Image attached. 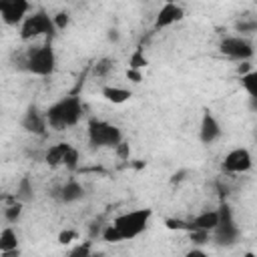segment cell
<instances>
[{"label":"cell","mask_w":257,"mask_h":257,"mask_svg":"<svg viewBox=\"0 0 257 257\" xmlns=\"http://www.w3.org/2000/svg\"><path fill=\"white\" fill-rule=\"evenodd\" d=\"M82 114H84V106H82L80 98L74 96V94L58 98L56 102H52L44 110L46 124L54 131H64V128H70V126L78 124Z\"/></svg>","instance_id":"6da1fadb"},{"label":"cell","mask_w":257,"mask_h":257,"mask_svg":"<svg viewBox=\"0 0 257 257\" xmlns=\"http://www.w3.org/2000/svg\"><path fill=\"white\" fill-rule=\"evenodd\" d=\"M151 217H153V209H133V211H126V213L114 217L110 227L114 229L118 243L131 241L147 231Z\"/></svg>","instance_id":"7a4b0ae2"},{"label":"cell","mask_w":257,"mask_h":257,"mask_svg":"<svg viewBox=\"0 0 257 257\" xmlns=\"http://www.w3.org/2000/svg\"><path fill=\"white\" fill-rule=\"evenodd\" d=\"M22 68L34 76H50L56 70V52L52 48V42L46 40L40 46L28 48L22 58Z\"/></svg>","instance_id":"3957f363"},{"label":"cell","mask_w":257,"mask_h":257,"mask_svg":"<svg viewBox=\"0 0 257 257\" xmlns=\"http://www.w3.org/2000/svg\"><path fill=\"white\" fill-rule=\"evenodd\" d=\"M217 215H219L217 225L211 231L213 243L219 245V247H233V245H237L239 239H241V229H239V225L235 221L231 205L221 203L219 209H217Z\"/></svg>","instance_id":"277c9868"},{"label":"cell","mask_w":257,"mask_h":257,"mask_svg":"<svg viewBox=\"0 0 257 257\" xmlns=\"http://www.w3.org/2000/svg\"><path fill=\"white\" fill-rule=\"evenodd\" d=\"M86 137L90 149H116L122 143V131L102 118H90L86 126Z\"/></svg>","instance_id":"5b68a950"},{"label":"cell","mask_w":257,"mask_h":257,"mask_svg":"<svg viewBox=\"0 0 257 257\" xmlns=\"http://www.w3.org/2000/svg\"><path fill=\"white\" fill-rule=\"evenodd\" d=\"M54 34H56V28H54L52 16L46 10L30 12L24 18V22L20 24V38L24 42L26 40H34L38 36H46V40H52Z\"/></svg>","instance_id":"8992f818"},{"label":"cell","mask_w":257,"mask_h":257,"mask_svg":"<svg viewBox=\"0 0 257 257\" xmlns=\"http://www.w3.org/2000/svg\"><path fill=\"white\" fill-rule=\"evenodd\" d=\"M219 52L231 60H239V62H247L253 58L255 54V48H253V42L245 36H225L221 42H219Z\"/></svg>","instance_id":"52a82bcc"},{"label":"cell","mask_w":257,"mask_h":257,"mask_svg":"<svg viewBox=\"0 0 257 257\" xmlns=\"http://www.w3.org/2000/svg\"><path fill=\"white\" fill-rule=\"evenodd\" d=\"M78 159H80V155L70 143H56V145L48 147V151L44 153V161L50 167L76 169L78 167Z\"/></svg>","instance_id":"ba28073f"},{"label":"cell","mask_w":257,"mask_h":257,"mask_svg":"<svg viewBox=\"0 0 257 257\" xmlns=\"http://www.w3.org/2000/svg\"><path fill=\"white\" fill-rule=\"evenodd\" d=\"M251 167H253V157H251V151L245 149V147L231 149L223 157V161H221V171L223 173H229V175L247 173V171H251Z\"/></svg>","instance_id":"9c48e42d"},{"label":"cell","mask_w":257,"mask_h":257,"mask_svg":"<svg viewBox=\"0 0 257 257\" xmlns=\"http://www.w3.org/2000/svg\"><path fill=\"white\" fill-rule=\"evenodd\" d=\"M30 14V4L26 0H0V20L8 26H20Z\"/></svg>","instance_id":"30bf717a"},{"label":"cell","mask_w":257,"mask_h":257,"mask_svg":"<svg viewBox=\"0 0 257 257\" xmlns=\"http://www.w3.org/2000/svg\"><path fill=\"white\" fill-rule=\"evenodd\" d=\"M20 126H22L26 133H30V135L44 137V135H46V128H48L44 110H40L36 104H30V106L26 108V112L22 114V118H20Z\"/></svg>","instance_id":"8fae6325"},{"label":"cell","mask_w":257,"mask_h":257,"mask_svg":"<svg viewBox=\"0 0 257 257\" xmlns=\"http://www.w3.org/2000/svg\"><path fill=\"white\" fill-rule=\"evenodd\" d=\"M221 135H223L221 122L217 120V116L213 114V110L205 108L203 114H201V124H199V141L203 145H211L217 139H221Z\"/></svg>","instance_id":"7c38bea8"},{"label":"cell","mask_w":257,"mask_h":257,"mask_svg":"<svg viewBox=\"0 0 257 257\" xmlns=\"http://www.w3.org/2000/svg\"><path fill=\"white\" fill-rule=\"evenodd\" d=\"M185 18V10L183 6L175 4V2H165L161 6V10L157 12L155 16V22H153V30H163V28H169L177 22H181Z\"/></svg>","instance_id":"4fadbf2b"},{"label":"cell","mask_w":257,"mask_h":257,"mask_svg":"<svg viewBox=\"0 0 257 257\" xmlns=\"http://www.w3.org/2000/svg\"><path fill=\"white\" fill-rule=\"evenodd\" d=\"M54 197L60 201V203H66V205H70V203H76V201H80L82 197H84V187L78 183V181H66L64 185H60L58 187V191L54 193Z\"/></svg>","instance_id":"5bb4252c"},{"label":"cell","mask_w":257,"mask_h":257,"mask_svg":"<svg viewBox=\"0 0 257 257\" xmlns=\"http://www.w3.org/2000/svg\"><path fill=\"white\" fill-rule=\"evenodd\" d=\"M217 219H219L217 209H213V211L207 209V211L199 213L197 217H193L189 221V231H205V233H211L215 229V225H217Z\"/></svg>","instance_id":"9a60e30c"},{"label":"cell","mask_w":257,"mask_h":257,"mask_svg":"<svg viewBox=\"0 0 257 257\" xmlns=\"http://www.w3.org/2000/svg\"><path fill=\"white\" fill-rule=\"evenodd\" d=\"M100 94H102V98H104L106 102H112V104H122V102L131 100V96H133V92H131L128 88L110 86V84H108V86H102Z\"/></svg>","instance_id":"2e32d148"},{"label":"cell","mask_w":257,"mask_h":257,"mask_svg":"<svg viewBox=\"0 0 257 257\" xmlns=\"http://www.w3.org/2000/svg\"><path fill=\"white\" fill-rule=\"evenodd\" d=\"M14 199L18 201V203H26V201H32L34 199V189H32V183H30V179L28 177H22L20 179V183H18V187H16V193H14Z\"/></svg>","instance_id":"e0dca14e"},{"label":"cell","mask_w":257,"mask_h":257,"mask_svg":"<svg viewBox=\"0 0 257 257\" xmlns=\"http://www.w3.org/2000/svg\"><path fill=\"white\" fill-rule=\"evenodd\" d=\"M10 249H18V235L12 227H4L0 231V253Z\"/></svg>","instance_id":"ac0fdd59"},{"label":"cell","mask_w":257,"mask_h":257,"mask_svg":"<svg viewBox=\"0 0 257 257\" xmlns=\"http://www.w3.org/2000/svg\"><path fill=\"white\" fill-rule=\"evenodd\" d=\"M114 64H116L114 58L104 56V58H100V60L94 62V66H92V74H94L96 78H104V76H108V74L114 70Z\"/></svg>","instance_id":"d6986e66"},{"label":"cell","mask_w":257,"mask_h":257,"mask_svg":"<svg viewBox=\"0 0 257 257\" xmlns=\"http://www.w3.org/2000/svg\"><path fill=\"white\" fill-rule=\"evenodd\" d=\"M241 86L245 88V92L251 98H257V72L255 70H249V72L241 74Z\"/></svg>","instance_id":"ffe728a7"},{"label":"cell","mask_w":257,"mask_h":257,"mask_svg":"<svg viewBox=\"0 0 257 257\" xmlns=\"http://www.w3.org/2000/svg\"><path fill=\"white\" fill-rule=\"evenodd\" d=\"M22 217V203H18L14 199V203H10L6 209H4V219L10 223V225H16Z\"/></svg>","instance_id":"44dd1931"},{"label":"cell","mask_w":257,"mask_h":257,"mask_svg":"<svg viewBox=\"0 0 257 257\" xmlns=\"http://www.w3.org/2000/svg\"><path fill=\"white\" fill-rule=\"evenodd\" d=\"M147 64H149V60H147L143 48H137V50L128 56V68H131V70H143V68H147Z\"/></svg>","instance_id":"7402d4cb"},{"label":"cell","mask_w":257,"mask_h":257,"mask_svg":"<svg viewBox=\"0 0 257 257\" xmlns=\"http://www.w3.org/2000/svg\"><path fill=\"white\" fill-rule=\"evenodd\" d=\"M68 257H92V243L90 241H82V243L74 245L70 249Z\"/></svg>","instance_id":"603a6c76"},{"label":"cell","mask_w":257,"mask_h":257,"mask_svg":"<svg viewBox=\"0 0 257 257\" xmlns=\"http://www.w3.org/2000/svg\"><path fill=\"white\" fill-rule=\"evenodd\" d=\"M52 22H54L56 32H58V30H64V28L70 24V14H68V12H56V14L52 16Z\"/></svg>","instance_id":"cb8c5ba5"},{"label":"cell","mask_w":257,"mask_h":257,"mask_svg":"<svg viewBox=\"0 0 257 257\" xmlns=\"http://www.w3.org/2000/svg\"><path fill=\"white\" fill-rule=\"evenodd\" d=\"M165 225L167 229H177V231H189V221H183V219H165Z\"/></svg>","instance_id":"d4e9b609"},{"label":"cell","mask_w":257,"mask_h":257,"mask_svg":"<svg viewBox=\"0 0 257 257\" xmlns=\"http://www.w3.org/2000/svg\"><path fill=\"white\" fill-rule=\"evenodd\" d=\"M76 239H78V233L74 229H64V231L58 233V243L60 245H68V243H72Z\"/></svg>","instance_id":"484cf974"},{"label":"cell","mask_w":257,"mask_h":257,"mask_svg":"<svg viewBox=\"0 0 257 257\" xmlns=\"http://www.w3.org/2000/svg\"><path fill=\"white\" fill-rule=\"evenodd\" d=\"M189 233H191V241H193L197 247L209 243V239H211V233H205V231H189Z\"/></svg>","instance_id":"4316f807"},{"label":"cell","mask_w":257,"mask_h":257,"mask_svg":"<svg viewBox=\"0 0 257 257\" xmlns=\"http://www.w3.org/2000/svg\"><path fill=\"white\" fill-rule=\"evenodd\" d=\"M257 28V22L251 20V22H237V30L239 32H253Z\"/></svg>","instance_id":"83f0119b"},{"label":"cell","mask_w":257,"mask_h":257,"mask_svg":"<svg viewBox=\"0 0 257 257\" xmlns=\"http://www.w3.org/2000/svg\"><path fill=\"white\" fill-rule=\"evenodd\" d=\"M126 78H128L131 82L139 84V82L143 80V72H141V70H131V68H128V70H126Z\"/></svg>","instance_id":"f1b7e54d"},{"label":"cell","mask_w":257,"mask_h":257,"mask_svg":"<svg viewBox=\"0 0 257 257\" xmlns=\"http://www.w3.org/2000/svg\"><path fill=\"white\" fill-rule=\"evenodd\" d=\"M183 257H209V255H207V253H205L201 247H193V249H189V251H187Z\"/></svg>","instance_id":"f546056e"},{"label":"cell","mask_w":257,"mask_h":257,"mask_svg":"<svg viewBox=\"0 0 257 257\" xmlns=\"http://www.w3.org/2000/svg\"><path fill=\"white\" fill-rule=\"evenodd\" d=\"M116 153H118V155H120L122 159H126V157L131 155V149H128V145H126V143L122 141V143H120V145L116 147Z\"/></svg>","instance_id":"4dcf8cb0"},{"label":"cell","mask_w":257,"mask_h":257,"mask_svg":"<svg viewBox=\"0 0 257 257\" xmlns=\"http://www.w3.org/2000/svg\"><path fill=\"white\" fill-rule=\"evenodd\" d=\"M0 257H20V247L18 249H10V251H4V253H0Z\"/></svg>","instance_id":"1f68e13d"},{"label":"cell","mask_w":257,"mask_h":257,"mask_svg":"<svg viewBox=\"0 0 257 257\" xmlns=\"http://www.w3.org/2000/svg\"><path fill=\"white\" fill-rule=\"evenodd\" d=\"M108 38H110V40H116V38H118L116 30H108Z\"/></svg>","instance_id":"d6a6232c"},{"label":"cell","mask_w":257,"mask_h":257,"mask_svg":"<svg viewBox=\"0 0 257 257\" xmlns=\"http://www.w3.org/2000/svg\"><path fill=\"white\" fill-rule=\"evenodd\" d=\"M243 257H257V255H255V253H253V251H247V253H245V255H243Z\"/></svg>","instance_id":"836d02e7"}]
</instances>
